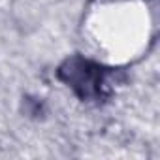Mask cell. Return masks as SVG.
<instances>
[{"label":"cell","mask_w":160,"mask_h":160,"mask_svg":"<svg viewBox=\"0 0 160 160\" xmlns=\"http://www.w3.org/2000/svg\"><path fill=\"white\" fill-rule=\"evenodd\" d=\"M57 75L83 102L100 104L111 94L113 70L106 68L91 58H85L81 55H73V57L66 58L58 66Z\"/></svg>","instance_id":"1"}]
</instances>
